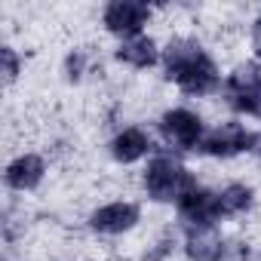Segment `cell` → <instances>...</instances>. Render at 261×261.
Wrapping results in <instances>:
<instances>
[{
    "instance_id": "cell-6",
    "label": "cell",
    "mask_w": 261,
    "mask_h": 261,
    "mask_svg": "<svg viewBox=\"0 0 261 261\" xmlns=\"http://www.w3.org/2000/svg\"><path fill=\"white\" fill-rule=\"evenodd\" d=\"M151 19H154V7L142 4V0H111L101 10V28L111 37H117V43L145 34Z\"/></svg>"
},
{
    "instance_id": "cell-1",
    "label": "cell",
    "mask_w": 261,
    "mask_h": 261,
    "mask_svg": "<svg viewBox=\"0 0 261 261\" xmlns=\"http://www.w3.org/2000/svg\"><path fill=\"white\" fill-rule=\"evenodd\" d=\"M163 77L188 98H209L221 92V68L215 56L203 46V40L191 34H175L163 43V59H160Z\"/></svg>"
},
{
    "instance_id": "cell-14",
    "label": "cell",
    "mask_w": 261,
    "mask_h": 261,
    "mask_svg": "<svg viewBox=\"0 0 261 261\" xmlns=\"http://www.w3.org/2000/svg\"><path fill=\"white\" fill-rule=\"evenodd\" d=\"M89 68H92V56H89V49H83V46H74L68 56H65V62H62V74H65V83H83V77L89 74Z\"/></svg>"
},
{
    "instance_id": "cell-17",
    "label": "cell",
    "mask_w": 261,
    "mask_h": 261,
    "mask_svg": "<svg viewBox=\"0 0 261 261\" xmlns=\"http://www.w3.org/2000/svg\"><path fill=\"white\" fill-rule=\"evenodd\" d=\"M252 157L261 163V129H255V142H252Z\"/></svg>"
},
{
    "instance_id": "cell-9",
    "label": "cell",
    "mask_w": 261,
    "mask_h": 261,
    "mask_svg": "<svg viewBox=\"0 0 261 261\" xmlns=\"http://www.w3.org/2000/svg\"><path fill=\"white\" fill-rule=\"evenodd\" d=\"M178 221L185 227H209L221 221V209H218V191L206 188V185H194L178 203H175Z\"/></svg>"
},
{
    "instance_id": "cell-10",
    "label": "cell",
    "mask_w": 261,
    "mask_h": 261,
    "mask_svg": "<svg viewBox=\"0 0 261 261\" xmlns=\"http://www.w3.org/2000/svg\"><path fill=\"white\" fill-rule=\"evenodd\" d=\"M46 172H49V163H46L43 154L22 151V154H16V157L7 163V169H4V185H7V191H13V194H31V191H37V188L43 185Z\"/></svg>"
},
{
    "instance_id": "cell-16",
    "label": "cell",
    "mask_w": 261,
    "mask_h": 261,
    "mask_svg": "<svg viewBox=\"0 0 261 261\" xmlns=\"http://www.w3.org/2000/svg\"><path fill=\"white\" fill-rule=\"evenodd\" d=\"M249 46H252V56H255V62H261V13L252 19V25H249Z\"/></svg>"
},
{
    "instance_id": "cell-2",
    "label": "cell",
    "mask_w": 261,
    "mask_h": 261,
    "mask_svg": "<svg viewBox=\"0 0 261 261\" xmlns=\"http://www.w3.org/2000/svg\"><path fill=\"white\" fill-rule=\"evenodd\" d=\"M194 185H197V175L172 151H157L142 169V191L151 203H172L175 206Z\"/></svg>"
},
{
    "instance_id": "cell-18",
    "label": "cell",
    "mask_w": 261,
    "mask_h": 261,
    "mask_svg": "<svg viewBox=\"0 0 261 261\" xmlns=\"http://www.w3.org/2000/svg\"><path fill=\"white\" fill-rule=\"evenodd\" d=\"M68 261H74V258H68Z\"/></svg>"
},
{
    "instance_id": "cell-13",
    "label": "cell",
    "mask_w": 261,
    "mask_h": 261,
    "mask_svg": "<svg viewBox=\"0 0 261 261\" xmlns=\"http://www.w3.org/2000/svg\"><path fill=\"white\" fill-rule=\"evenodd\" d=\"M258 194L249 181H227L218 188V209H221V221L224 218H243L255 209Z\"/></svg>"
},
{
    "instance_id": "cell-15",
    "label": "cell",
    "mask_w": 261,
    "mask_h": 261,
    "mask_svg": "<svg viewBox=\"0 0 261 261\" xmlns=\"http://www.w3.org/2000/svg\"><path fill=\"white\" fill-rule=\"evenodd\" d=\"M22 68H25V59L19 56V49H16L13 43H4V46H0V74H4V86H13V83L19 80Z\"/></svg>"
},
{
    "instance_id": "cell-7",
    "label": "cell",
    "mask_w": 261,
    "mask_h": 261,
    "mask_svg": "<svg viewBox=\"0 0 261 261\" xmlns=\"http://www.w3.org/2000/svg\"><path fill=\"white\" fill-rule=\"evenodd\" d=\"M139 221H142V206L136 200H111V203H101L86 218L89 230L98 233V237H123L129 230H136Z\"/></svg>"
},
{
    "instance_id": "cell-11",
    "label": "cell",
    "mask_w": 261,
    "mask_h": 261,
    "mask_svg": "<svg viewBox=\"0 0 261 261\" xmlns=\"http://www.w3.org/2000/svg\"><path fill=\"white\" fill-rule=\"evenodd\" d=\"M181 249H185V258L188 261H224L227 240H224V233H221L218 224H209V227H185Z\"/></svg>"
},
{
    "instance_id": "cell-5",
    "label": "cell",
    "mask_w": 261,
    "mask_h": 261,
    "mask_svg": "<svg viewBox=\"0 0 261 261\" xmlns=\"http://www.w3.org/2000/svg\"><path fill=\"white\" fill-rule=\"evenodd\" d=\"M252 142H255V129H249L240 117H230L209 129L197 154L212 160H233L240 154H252Z\"/></svg>"
},
{
    "instance_id": "cell-8",
    "label": "cell",
    "mask_w": 261,
    "mask_h": 261,
    "mask_svg": "<svg viewBox=\"0 0 261 261\" xmlns=\"http://www.w3.org/2000/svg\"><path fill=\"white\" fill-rule=\"evenodd\" d=\"M108 154L117 166H136V163L151 160L157 154L154 136L145 126H123L108 139Z\"/></svg>"
},
{
    "instance_id": "cell-12",
    "label": "cell",
    "mask_w": 261,
    "mask_h": 261,
    "mask_svg": "<svg viewBox=\"0 0 261 261\" xmlns=\"http://www.w3.org/2000/svg\"><path fill=\"white\" fill-rule=\"evenodd\" d=\"M114 59L129 68V71H148L154 65H160L163 59V46L151 37V34H139V37H129V40H120L114 46Z\"/></svg>"
},
{
    "instance_id": "cell-4",
    "label": "cell",
    "mask_w": 261,
    "mask_h": 261,
    "mask_svg": "<svg viewBox=\"0 0 261 261\" xmlns=\"http://www.w3.org/2000/svg\"><path fill=\"white\" fill-rule=\"evenodd\" d=\"M157 133L172 154H197L209 129H206V120L200 111L178 105V108H169L160 114Z\"/></svg>"
},
{
    "instance_id": "cell-3",
    "label": "cell",
    "mask_w": 261,
    "mask_h": 261,
    "mask_svg": "<svg viewBox=\"0 0 261 261\" xmlns=\"http://www.w3.org/2000/svg\"><path fill=\"white\" fill-rule=\"evenodd\" d=\"M221 98L237 117L261 120V62L246 59L224 74Z\"/></svg>"
}]
</instances>
